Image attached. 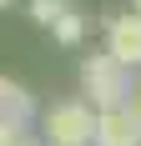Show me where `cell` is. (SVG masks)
Listing matches in <instances>:
<instances>
[{
    "mask_svg": "<svg viewBox=\"0 0 141 146\" xmlns=\"http://www.w3.org/2000/svg\"><path fill=\"white\" fill-rule=\"evenodd\" d=\"M81 91L91 96V111H116V106H126L131 96V71L121 66V60H111L106 50L101 56H86L81 60Z\"/></svg>",
    "mask_w": 141,
    "mask_h": 146,
    "instance_id": "6da1fadb",
    "label": "cell"
},
{
    "mask_svg": "<svg viewBox=\"0 0 141 146\" xmlns=\"http://www.w3.org/2000/svg\"><path fill=\"white\" fill-rule=\"evenodd\" d=\"M41 136L51 146H96V111L86 101H56L41 116Z\"/></svg>",
    "mask_w": 141,
    "mask_h": 146,
    "instance_id": "7a4b0ae2",
    "label": "cell"
},
{
    "mask_svg": "<svg viewBox=\"0 0 141 146\" xmlns=\"http://www.w3.org/2000/svg\"><path fill=\"white\" fill-rule=\"evenodd\" d=\"M106 56L121 66H141V15H111L106 20Z\"/></svg>",
    "mask_w": 141,
    "mask_h": 146,
    "instance_id": "3957f363",
    "label": "cell"
},
{
    "mask_svg": "<svg viewBox=\"0 0 141 146\" xmlns=\"http://www.w3.org/2000/svg\"><path fill=\"white\" fill-rule=\"evenodd\" d=\"M96 146H141V121L126 106L96 111Z\"/></svg>",
    "mask_w": 141,
    "mask_h": 146,
    "instance_id": "277c9868",
    "label": "cell"
},
{
    "mask_svg": "<svg viewBox=\"0 0 141 146\" xmlns=\"http://www.w3.org/2000/svg\"><path fill=\"white\" fill-rule=\"evenodd\" d=\"M0 116H5V121H15L20 131H25V121L35 116V101H30V91H25V86H15L10 76H0Z\"/></svg>",
    "mask_w": 141,
    "mask_h": 146,
    "instance_id": "5b68a950",
    "label": "cell"
},
{
    "mask_svg": "<svg viewBox=\"0 0 141 146\" xmlns=\"http://www.w3.org/2000/svg\"><path fill=\"white\" fill-rule=\"evenodd\" d=\"M51 35H56L61 45H81V40H86V15L76 10V5H70V10L61 15L56 25H51Z\"/></svg>",
    "mask_w": 141,
    "mask_h": 146,
    "instance_id": "8992f818",
    "label": "cell"
},
{
    "mask_svg": "<svg viewBox=\"0 0 141 146\" xmlns=\"http://www.w3.org/2000/svg\"><path fill=\"white\" fill-rule=\"evenodd\" d=\"M66 10H70V0H30V15H35L41 25H56Z\"/></svg>",
    "mask_w": 141,
    "mask_h": 146,
    "instance_id": "52a82bcc",
    "label": "cell"
},
{
    "mask_svg": "<svg viewBox=\"0 0 141 146\" xmlns=\"http://www.w3.org/2000/svg\"><path fill=\"white\" fill-rule=\"evenodd\" d=\"M20 136H25V131H20L15 121H5V116H0V146H15Z\"/></svg>",
    "mask_w": 141,
    "mask_h": 146,
    "instance_id": "ba28073f",
    "label": "cell"
},
{
    "mask_svg": "<svg viewBox=\"0 0 141 146\" xmlns=\"http://www.w3.org/2000/svg\"><path fill=\"white\" fill-rule=\"evenodd\" d=\"M126 111L141 121V76H131V96H126Z\"/></svg>",
    "mask_w": 141,
    "mask_h": 146,
    "instance_id": "9c48e42d",
    "label": "cell"
},
{
    "mask_svg": "<svg viewBox=\"0 0 141 146\" xmlns=\"http://www.w3.org/2000/svg\"><path fill=\"white\" fill-rule=\"evenodd\" d=\"M15 146H41V141H35V136H20V141H15Z\"/></svg>",
    "mask_w": 141,
    "mask_h": 146,
    "instance_id": "30bf717a",
    "label": "cell"
},
{
    "mask_svg": "<svg viewBox=\"0 0 141 146\" xmlns=\"http://www.w3.org/2000/svg\"><path fill=\"white\" fill-rule=\"evenodd\" d=\"M131 15H141V0H131Z\"/></svg>",
    "mask_w": 141,
    "mask_h": 146,
    "instance_id": "8fae6325",
    "label": "cell"
},
{
    "mask_svg": "<svg viewBox=\"0 0 141 146\" xmlns=\"http://www.w3.org/2000/svg\"><path fill=\"white\" fill-rule=\"evenodd\" d=\"M10 5H15V0H0V10H10Z\"/></svg>",
    "mask_w": 141,
    "mask_h": 146,
    "instance_id": "7c38bea8",
    "label": "cell"
}]
</instances>
